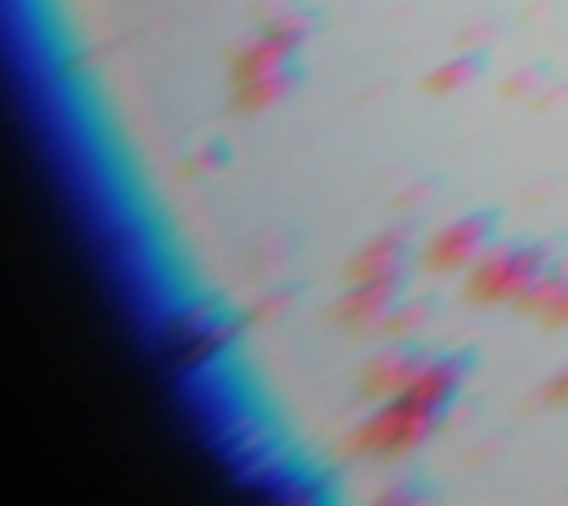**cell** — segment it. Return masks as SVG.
Here are the masks:
<instances>
[{
  "label": "cell",
  "mask_w": 568,
  "mask_h": 506,
  "mask_svg": "<svg viewBox=\"0 0 568 506\" xmlns=\"http://www.w3.org/2000/svg\"><path fill=\"white\" fill-rule=\"evenodd\" d=\"M457 386H462V360L444 355V351H430L422 373L413 377V386L382 399V408H373L346 435V453L377 457V462L408 457L417 444H426V435H435V426L444 422Z\"/></svg>",
  "instance_id": "6da1fadb"
},
{
  "label": "cell",
  "mask_w": 568,
  "mask_h": 506,
  "mask_svg": "<svg viewBox=\"0 0 568 506\" xmlns=\"http://www.w3.org/2000/svg\"><path fill=\"white\" fill-rule=\"evenodd\" d=\"M550 249L528 240H493L462 280L470 306H519L550 271Z\"/></svg>",
  "instance_id": "7a4b0ae2"
},
{
  "label": "cell",
  "mask_w": 568,
  "mask_h": 506,
  "mask_svg": "<svg viewBox=\"0 0 568 506\" xmlns=\"http://www.w3.org/2000/svg\"><path fill=\"white\" fill-rule=\"evenodd\" d=\"M297 84V49L257 31L231 62V93L240 111H266Z\"/></svg>",
  "instance_id": "3957f363"
},
{
  "label": "cell",
  "mask_w": 568,
  "mask_h": 506,
  "mask_svg": "<svg viewBox=\"0 0 568 506\" xmlns=\"http://www.w3.org/2000/svg\"><path fill=\"white\" fill-rule=\"evenodd\" d=\"M493 244V217L488 213H466L444 222L426 244H422V266L430 275H453V271H470L475 257Z\"/></svg>",
  "instance_id": "277c9868"
},
{
  "label": "cell",
  "mask_w": 568,
  "mask_h": 506,
  "mask_svg": "<svg viewBox=\"0 0 568 506\" xmlns=\"http://www.w3.org/2000/svg\"><path fill=\"white\" fill-rule=\"evenodd\" d=\"M426 355H430V351H422V346H413V342H395L390 351L373 355V360L359 368V377H355L359 395H368V399H377V404H382V399H390V395L408 391V386H413V377L422 373Z\"/></svg>",
  "instance_id": "5b68a950"
},
{
  "label": "cell",
  "mask_w": 568,
  "mask_h": 506,
  "mask_svg": "<svg viewBox=\"0 0 568 506\" xmlns=\"http://www.w3.org/2000/svg\"><path fill=\"white\" fill-rule=\"evenodd\" d=\"M404 266H408V244H404V235H390L386 231V235L368 240L351 257L346 275H351V284H386V289H399Z\"/></svg>",
  "instance_id": "8992f818"
},
{
  "label": "cell",
  "mask_w": 568,
  "mask_h": 506,
  "mask_svg": "<svg viewBox=\"0 0 568 506\" xmlns=\"http://www.w3.org/2000/svg\"><path fill=\"white\" fill-rule=\"evenodd\" d=\"M395 311V289L386 284H351V293L337 302V320L346 328H382Z\"/></svg>",
  "instance_id": "52a82bcc"
},
{
  "label": "cell",
  "mask_w": 568,
  "mask_h": 506,
  "mask_svg": "<svg viewBox=\"0 0 568 506\" xmlns=\"http://www.w3.org/2000/svg\"><path fill=\"white\" fill-rule=\"evenodd\" d=\"M519 311H528L532 320H541L550 328H564L568 324V266H550L541 275V284L519 302Z\"/></svg>",
  "instance_id": "ba28073f"
},
{
  "label": "cell",
  "mask_w": 568,
  "mask_h": 506,
  "mask_svg": "<svg viewBox=\"0 0 568 506\" xmlns=\"http://www.w3.org/2000/svg\"><path fill=\"white\" fill-rule=\"evenodd\" d=\"M257 31H266V36H275V40H284V44L297 49L311 36V18L293 0H271V4L257 9Z\"/></svg>",
  "instance_id": "9c48e42d"
},
{
  "label": "cell",
  "mask_w": 568,
  "mask_h": 506,
  "mask_svg": "<svg viewBox=\"0 0 568 506\" xmlns=\"http://www.w3.org/2000/svg\"><path fill=\"white\" fill-rule=\"evenodd\" d=\"M479 75V53H453L444 67H435L430 71V93H453V89H462V84H470Z\"/></svg>",
  "instance_id": "30bf717a"
},
{
  "label": "cell",
  "mask_w": 568,
  "mask_h": 506,
  "mask_svg": "<svg viewBox=\"0 0 568 506\" xmlns=\"http://www.w3.org/2000/svg\"><path fill=\"white\" fill-rule=\"evenodd\" d=\"M426 320H430V311H426L422 302H395V311L386 315L382 333L395 337V342H408V337H417V328H422Z\"/></svg>",
  "instance_id": "8fae6325"
},
{
  "label": "cell",
  "mask_w": 568,
  "mask_h": 506,
  "mask_svg": "<svg viewBox=\"0 0 568 506\" xmlns=\"http://www.w3.org/2000/svg\"><path fill=\"white\" fill-rule=\"evenodd\" d=\"M546 399L555 404V408H568V364L550 377V386H546Z\"/></svg>",
  "instance_id": "7c38bea8"
}]
</instances>
